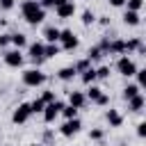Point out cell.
Returning a JSON list of instances; mask_svg holds the SVG:
<instances>
[{
    "mask_svg": "<svg viewBox=\"0 0 146 146\" xmlns=\"http://www.w3.org/2000/svg\"><path fill=\"white\" fill-rule=\"evenodd\" d=\"M21 16H23V21L27 25L36 27V25H41L46 21V9H41L39 0H23L21 2Z\"/></svg>",
    "mask_w": 146,
    "mask_h": 146,
    "instance_id": "cell-1",
    "label": "cell"
},
{
    "mask_svg": "<svg viewBox=\"0 0 146 146\" xmlns=\"http://www.w3.org/2000/svg\"><path fill=\"white\" fill-rule=\"evenodd\" d=\"M21 82H23V87H27V89H39V87L46 84V73H43L41 68H36V66L23 68V73H21Z\"/></svg>",
    "mask_w": 146,
    "mask_h": 146,
    "instance_id": "cell-2",
    "label": "cell"
},
{
    "mask_svg": "<svg viewBox=\"0 0 146 146\" xmlns=\"http://www.w3.org/2000/svg\"><path fill=\"white\" fill-rule=\"evenodd\" d=\"M114 68H116V73L121 75V78H125V80H130V78H135V73H137V62L130 57V55H121L119 59H116V64H114Z\"/></svg>",
    "mask_w": 146,
    "mask_h": 146,
    "instance_id": "cell-3",
    "label": "cell"
},
{
    "mask_svg": "<svg viewBox=\"0 0 146 146\" xmlns=\"http://www.w3.org/2000/svg\"><path fill=\"white\" fill-rule=\"evenodd\" d=\"M2 62H5V66H9V68H23L25 55H23V50L7 48V50H2Z\"/></svg>",
    "mask_w": 146,
    "mask_h": 146,
    "instance_id": "cell-4",
    "label": "cell"
},
{
    "mask_svg": "<svg viewBox=\"0 0 146 146\" xmlns=\"http://www.w3.org/2000/svg\"><path fill=\"white\" fill-rule=\"evenodd\" d=\"M59 48L62 50H66V52H71V50H75L78 46H80V39H78V34L73 32V30H59Z\"/></svg>",
    "mask_w": 146,
    "mask_h": 146,
    "instance_id": "cell-5",
    "label": "cell"
},
{
    "mask_svg": "<svg viewBox=\"0 0 146 146\" xmlns=\"http://www.w3.org/2000/svg\"><path fill=\"white\" fill-rule=\"evenodd\" d=\"M27 57H30V62L39 68L46 59H43V41H30L27 43Z\"/></svg>",
    "mask_w": 146,
    "mask_h": 146,
    "instance_id": "cell-6",
    "label": "cell"
},
{
    "mask_svg": "<svg viewBox=\"0 0 146 146\" xmlns=\"http://www.w3.org/2000/svg\"><path fill=\"white\" fill-rule=\"evenodd\" d=\"M30 116H32L30 103H18V105L14 107V112H11V123H14V125H23V123L30 121Z\"/></svg>",
    "mask_w": 146,
    "mask_h": 146,
    "instance_id": "cell-7",
    "label": "cell"
},
{
    "mask_svg": "<svg viewBox=\"0 0 146 146\" xmlns=\"http://www.w3.org/2000/svg\"><path fill=\"white\" fill-rule=\"evenodd\" d=\"M80 130H82V121H80V116H75V119H66V121L59 125V135L66 137V139L75 137Z\"/></svg>",
    "mask_w": 146,
    "mask_h": 146,
    "instance_id": "cell-8",
    "label": "cell"
},
{
    "mask_svg": "<svg viewBox=\"0 0 146 146\" xmlns=\"http://www.w3.org/2000/svg\"><path fill=\"white\" fill-rule=\"evenodd\" d=\"M64 105H66V103H64V100H59V98H57V100H52V103H48V105L43 107V112H41L43 121H46V123H52V121L59 116V112H62V107H64Z\"/></svg>",
    "mask_w": 146,
    "mask_h": 146,
    "instance_id": "cell-9",
    "label": "cell"
},
{
    "mask_svg": "<svg viewBox=\"0 0 146 146\" xmlns=\"http://www.w3.org/2000/svg\"><path fill=\"white\" fill-rule=\"evenodd\" d=\"M75 11H78V7H75V0H68V2H66V5H62V7H55V14H57V18H64V21L73 18V16H75Z\"/></svg>",
    "mask_w": 146,
    "mask_h": 146,
    "instance_id": "cell-10",
    "label": "cell"
},
{
    "mask_svg": "<svg viewBox=\"0 0 146 146\" xmlns=\"http://www.w3.org/2000/svg\"><path fill=\"white\" fill-rule=\"evenodd\" d=\"M68 105L75 107V110H82V107L87 105V96H84V91H78V89L68 91Z\"/></svg>",
    "mask_w": 146,
    "mask_h": 146,
    "instance_id": "cell-11",
    "label": "cell"
},
{
    "mask_svg": "<svg viewBox=\"0 0 146 146\" xmlns=\"http://www.w3.org/2000/svg\"><path fill=\"white\" fill-rule=\"evenodd\" d=\"M105 121L110 123V128H121L123 125V114L116 110V107H110L105 112Z\"/></svg>",
    "mask_w": 146,
    "mask_h": 146,
    "instance_id": "cell-12",
    "label": "cell"
},
{
    "mask_svg": "<svg viewBox=\"0 0 146 146\" xmlns=\"http://www.w3.org/2000/svg\"><path fill=\"white\" fill-rule=\"evenodd\" d=\"M9 43H11V48H16V50H23V48H27V34H23V32H9Z\"/></svg>",
    "mask_w": 146,
    "mask_h": 146,
    "instance_id": "cell-13",
    "label": "cell"
},
{
    "mask_svg": "<svg viewBox=\"0 0 146 146\" xmlns=\"http://www.w3.org/2000/svg\"><path fill=\"white\" fill-rule=\"evenodd\" d=\"M125 103H128V112H132V114H141L144 107H146L144 94H139V96H135V98H130V100H125Z\"/></svg>",
    "mask_w": 146,
    "mask_h": 146,
    "instance_id": "cell-14",
    "label": "cell"
},
{
    "mask_svg": "<svg viewBox=\"0 0 146 146\" xmlns=\"http://www.w3.org/2000/svg\"><path fill=\"white\" fill-rule=\"evenodd\" d=\"M41 36H43V43H57L59 41V27L57 25H46Z\"/></svg>",
    "mask_w": 146,
    "mask_h": 146,
    "instance_id": "cell-15",
    "label": "cell"
},
{
    "mask_svg": "<svg viewBox=\"0 0 146 146\" xmlns=\"http://www.w3.org/2000/svg\"><path fill=\"white\" fill-rule=\"evenodd\" d=\"M107 55H125V41L123 39H112V41H107Z\"/></svg>",
    "mask_w": 146,
    "mask_h": 146,
    "instance_id": "cell-16",
    "label": "cell"
},
{
    "mask_svg": "<svg viewBox=\"0 0 146 146\" xmlns=\"http://www.w3.org/2000/svg\"><path fill=\"white\" fill-rule=\"evenodd\" d=\"M78 78V71L73 68V64H68V66H62L59 71H57V80H62V82H73Z\"/></svg>",
    "mask_w": 146,
    "mask_h": 146,
    "instance_id": "cell-17",
    "label": "cell"
},
{
    "mask_svg": "<svg viewBox=\"0 0 146 146\" xmlns=\"http://www.w3.org/2000/svg\"><path fill=\"white\" fill-rule=\"evenodd\" d=\"M123 25H128V27H137V25H141V14H137V11H128V9H123Z\"/></svg>",
    "mask_w": 146,
    "mask_h": 146,
    "instance_id": "cell-18",
    "label": "cell"
},
{
    "mask_svg": "<svg viewBox=\"0 0 146 146\" xmlns=\"http://www.w3.org/2000/svg\"><path fill=\"white\" fill-rule=\"evenodd\" d=\"M141 94V89L135 84V82H128L123 89H121V96H123V100H130V98H135V96H139Z\"/></svg>",
    "mask_w": 146,
    "mask_h": 146,
    "instance_id": "cell-19",
    "label": "cell"
},
{
    "mask_svg": "<svg viewBox=\"0 0 146 146\" xmlns=\"http://www.w3.org/2000/svg\"><path fill=\"white\" fill-rule=\"evenodd\" d=\"M80 82H82L84 87L94 84V82H96V66H89L87 71H82V73H80Z\"/></svg>",
    "mask_w": 146,
    "mask_h": 146,
    "instance_id": "cell-20",
    "label": "cell"
},
{
    "mask_svg": "<svg viewBox=\"0 0 146 146\" xmlns=\"http://www.w3.org/2000/svg\"><path fill=\"white\" fill-rule=\"evenodd\" d=\"M59 52H62L59 43H43V59H52V57H57Z\"/></svg>",
    "mask_w": 146,
    "mask_h": 146,
    "instance_id": "cell-21",
    "label": "cell"
},
{
    "mask_svg": "<svg viewBox=\"0 0 146 146\" xmlns=\"http://www.w3.org/2000/svg\"><path fill=\"white\" fill-rule=\"evenodd\" d=\"M84 57H87V59L94 64V62L103 59V57H105V52H103V48H100V46H91V48L87 50V55H84Z\"/></svg>",
    "mask_w": 146,
    "mask_h": 146,
    "instance_id": "cell-22",
    "label": "cell"
},
{
    "mask_svg": "<svg viewBox=\"0 0 146 146\" xmlns=\"http://www.w3.org/2000/svg\"><path fill=\"white\" fill-rule=\"evenodd\" d=\"M100 94H103V89L94 82V84H89L87 87V91H84V96H87V100H91V103H96L98 98H100Z\"/></svg>",
    "mask_w": 146,
    "mask_h": 146,
    "instance_id": "cell-23",
    "label": "cell"
},
{
    "mask_svg": "<svg viewBox=\"0 0 146 146\" xmlns=\"http://www.w3.org/2000/svg\"><path fill=\"white\" fill-rule=\"evenodd\" d=\"M123 41H125V55L135 52V50H137V48H139V46L144 43V41H141L139 36H132V39H123Z\"/></svg>",
    "mask_w": 146,
    "mask_h": 146,
    "instance_id": "cell-24",
    "label": "cell"
},
{
    "mask_svg": "<svg viewBox=\"0 0 146 146\" xmlns=\"http://www.w3.org/2000/svg\"><path fill=\"white\" fill-rule=\"evenodd\" d=\"M80 21H82V25H84V27H91V25L96 23V14H94L91 9H84V11H82V16H80Z\"/></svg>",
    "mask_w": 146,
    "mask_h": 146,
    "instance_id": "cell-25",
    "label": "cell"
},
{
    "mask_svg": "<svg viewBox=\"0 0 146 146\" xmlns=\"http://www.w3.org/2000/svg\"><path fill=\"white\" fill-rule=\"evenodd\" d=\"M112 68L107 66V64H100V66H96V80H110V73Z\"/></svg>",
    "mask_w": 146,
    "mask_h": 146,
    "instance_id": "cell-26",
    "label": "cell"
},
{
    "mask_svg": "<svg viewBox=\"0 0 146 146\" xmlns=\"http://www.w3.org/2000/svg\"><path fill=\"white\" fill-rule=\"evenodd\" d=\"M78 112H80V110H75V107H71V105L66 103V105L62 107L59 116H64V121H66V119H75V116H78Z\"/></svg>",
    "mask_w": 146,
    "mask_h": 146,
    "instance_id": "cell-27",
    "label": "cell"
},
{
    "mask_svg": "<svg viewBox=\"0 0 146 146\" xmlns=\"http://www.w3.org/2000/svg\"><path fill=\"white\" fill-rule=\"evenodd\" d=\"M123 9H128V11H141L144 9V0H125V7Z\"/></svg>",
    "mask_w": 146,
    "mask_h": 146,
    "instance_id": "cell-28",
    "label": "cell"
},
{
    "mask_svg": "<svg viewBox=\"0 0 146 146\" xmlns=\"http://www.w3.org/2000/svg\"><path fill=\"white\" fill-rule=\"evenodd\" d=\"M43 107H46V103H43L41 98L30 100V112H32V114H41V112H43Z\"/></svg>",
    "mask_w": 146,
    "mask_h": 146,
    "instance_id": "cell-29",
    "label": "cell"
},
{
    "mask_svg": "<svg viewBox=\"0 0 146 146\" xmlns=\"http://www.w3.org/2000/svg\"><path fill=\"white\" fill-rule=\"evenodd\" d=\"M89 66H94V64H91V62H89V59H87V57H82V59H78V62H75V64H73V68H75V71H78V75H80V73H82V71H87V68H89Z\"/></svg>",
    "mask_w": 146,
    "mask_h": 146,
    "instance_id": "cell-30",
    "label": "cell"
},
{
    "mask_svg": "<svg viewBox=\"0 0 146 146\" xmlns=\"http://www.w3.org/2000/svg\"><path fill=\"white\" fill-rule=\"evenodd\" d=\"M135 78H137V87L139 89H146V68H137V73H135Z\"/></svg>",
    "mask_w": 146,
    "mask_h": 146,
    "instance_id": "cell-31",
    "label": "cell"
},
{
    "mask_svg": "<svg viewBox=\"0 0 146 146\" xmlns=\"http://www.w3.org/2000/svg\"><path fill=\"white\" fill-rule=\"evenodd\" d=\"M39 98H41V100H43V103L48 105V103H52V100H57V94H55V89H43Z\"/></svg>",
    "mask_w": 146,
    "mask_h": 146,
    "instance_id": "cell-32",
    "label": "cell"
},
{
    "mask_svg": "<svg viewBox=\"0 0 146 146\" xmlns=\"http://www.w3.org/2000/svg\"><path fill=\"white\" fill-rule=\"evenodd\" d=\"M89 139L91 141H103L105 139V130L103 128H91L89 130Z\"/></svg>",
    "mask_w": 146,
    "mask_h": 146,
    "instance_id": "cell-33",
    "label": "cell"
},
{
    "mask_svg": "<svg viewBox=\"0 0 146 146\" xmlns=\"http://www.w3.org/2000/svg\"><path fill=\"white\" fill-rule=\"evenodd\" d=\"M16 7V0H0V11H11Z\"/></svg>",
    "mask_w": 146,
    "mask_h": 146,
    "instance_id": "cell-34",
    "label": "cell"
},
{
    "mask_svg": "<svg viewBox=\"0 0 146 146\" xmlns=\"http://www.w3.org/2000/svg\"><path fill=\"white\" fill-rule=\"evenodd\" d=\"M135 132H137V137H139V139H146V121H139Z\"/></svg>",
    "mask_w": 146,
    "mask_h": 146,
    "instance_id": "cell-35",
    "label": "cell"
},
{
    "mask_svg": "<svg viewBox=\"0 0 146 146\" xmlns=\"http://www.w3.org/2000/svg\"><path fill=\"white\" fill-rule=\"evenodd\" d=\"M11 43H9V32H2L0 34V50H7Z\"/></svg>",
    "mask_w": 146,
    "mask_h": 146,
    "instance_id": "cell-36",
    "label": "cell"
},
{
    "mask_svg": "<svg viewBox=\"0 0 146 146\" xmlns=\"http://www.w3.org/2000/svg\"><path fill=\"white\" fill-rule=\"evenodd\" d=\"M94 105H98V107H107V105H110V96H107V94L103 91V94H100V98H98V100H96Z\"/></svg>",
    "mask_w": 146,
    "mask_h": 146,
    "instance_id": "cell-37",
    "label": "cell"
},
{
    "mask_svg": "<svg viewBox=\"0 0 146 146\" xmlns=\"http://www.w3.org/2000/svg\"><path fill=\"white\" fill-rule=\"evenodd\" d=\"M110 2V7H114V9H123L125 7V0H107Z\"/></svg>",
    "mask_w": 146,
    "mask_h": 146,
    "instance_id": "cell-38",
    "label": "cell"
},
{
    "mask_svg": "<svg viewBox=\"0 0 146 146\" xmlns=\"http://www.w3.org/2000/svg\"><path fill=\"white\" fill-rule=\"evenodd\" d=\"M96 21H98L103 27H107V25H110V16H100V18H96Z\"/></svg>",
    "mask_w": 146,
    "mask_h": 146,
    "instance_id": "cell-39",
    "label": "cell"
},
{
    "mask_svg": "<svg viewBox=\"0 0 146 146\" xmlns=\"http://www.w3.org/2000/svg\"><path fill=\"white\" fill-rule=\"evenodd\" d=\"M43 141H46V144L52 141V130H46V132H43Z\"/></svg>",
    "mask_w": 146,
    "mask_h": 146,
    "instance_id": "cell-40",
    "label": "cell"
},
{
    "mask_svg": "<svg viewBox=\"0 0 146 146\" xmlns=\"http://www.w3.org/2000/svg\"><path fill=\"white\" fill-rule=\"evenodd\" d=\"M66 2H68V0H52V9H55V7H62V5H66Z\"/></svg>",
    "mask_w": 146,
    "mask_h": 146,
    "instance_id": "cell-41",
    "label": "cell"
},
{
    "mask_svg": "<svg viewBox=\"0 0 146 146\" xmlns=\"http://www.w3.org/2000/svg\"><path fill=\"white\" fill-rule=\"evenodd\" d=\"M27 146H43L41 141H32V144H27Z\"/></svg>",
    "mask_w": 146,
    "mask_h": 146,
    "instance_id": "cell-42",
    "label": "cell"
},
{
    "mask_svg": "<svg viewBox=\"0 0 146 146\" xmlns=\"http://www.w3.org/2000/svg\"><path fill=\"white\" fill-rule=\"evenodd\" d=\"M0 137H2V130H0Z\"/></svg>",
    "mask_w": 146,
    "mask_h": 146,
    "instance_id": "cell-43",
    "label": "cell"
}]
</instances>
